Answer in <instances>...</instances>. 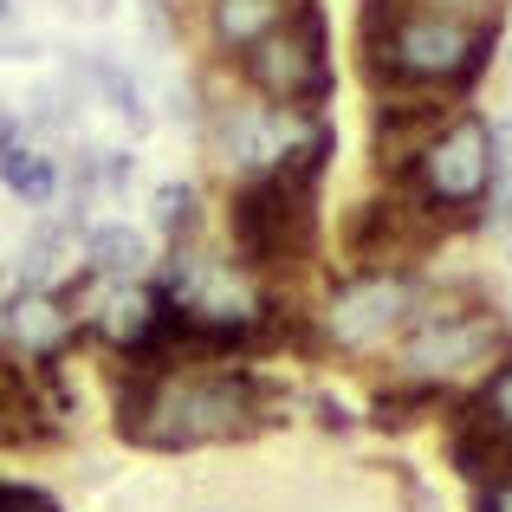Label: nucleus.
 Segmentation results:
<instances>
[{
	"label": "nucleus",
	"instance_id": "nucleus-8",
	"mask_svg": "<svg viewBox=\"0 0 512 512\" xmlns=\"http://www.w3.org/2000/svg\"><path fill=\"white\" fill-rule=\"evenodd\" d=\"M448 227H454V221L428 214L422 201L409 195V188H396V195H383V201H363V208L350 214L344 253L357 260V273H370V266H389V273H409V266L422 260V253L435 247V240L448 234Z\"/></svg>",
	"mask_w": 512,
	"mask_h": 512
},
{
	"label": "nucleus",
	"instance_id": "nucleus-16",
	"mask_svg": "<svg viewBox=\"0 0 512 512\" xmlns=\"http://www.w3.org/2000/svg\"><path fill=\"white\" fill-rule=\"evenodd\" d=\"M78 72H85L91 85H98V98L111 104V111L124 117L130 130H150V111H143V85H137V78H130L124 65H117V59H85Z\"/></svg>",
	"mask_w": 512,
	"mask_h": 512
},
{
	"label": "nucleus",
	"instance_id": "nucleus-17",
	"mask_svg": "<svg viewBox=\"0 0 512 512\" xmlns=\"http://www.w3.org/2000/svg\"><path fill=\"white\" fill-rule=\"evenodd\" d=\"M150 214H156V227H163L169 240H195V227H201V195L188 182H163L150 195Z\"/></svg>",
	"mask_w": 512,
	"mask_h": 512
},
{
	"label": "nucleus",
	"instance_id": "nucleus-18",
	"mask_svg": "<svg viewBox=\"0 0 512 512\" xmlns=\"http://www.w3.org/2000/svg\"><path fill=\"white\" fill-rule=\"evenodd\" d=\"M467 409L512 441V357H500L487 376H480V389H474V402H467Z\"/></svg>",
	"mask_w": 512,
	"mask_h": 512
},
{
	"label": "nucleus",
	"instance_id": "nucleus-9",
	"mask_svg": "<svg viewBox=\"0 0 512 512\" xmlns=\"http://www.w3.org/2000/svg\"><path fill=\"white\" fill-rule=\"evenodd\" d=\"M454 111H461L454 91H422V85L376 91V117H370V130H376V169H383L389 182H402L409 163L422 156V143L435 137Z\"/></svg>",
	"mask_w": 512,
	"mask_h": 512
},
{
	"label": "nucleus",
	"instance_id": "nucleus-6",
	"mask_svg": "<svg viewBox=\"0 0 512 512\" xmlns=\"http://www.w3.org/2000/svg\"><path fill=\"white\" fill-rule=\"evenodd\" d=\"M512 350L500 312L487 305H467V312H448V318H428V325L402 331V376L415 383H461V376H487V363H500Z\"/></svg>",
	"mask_w": 512,
	"mask_h": 512
},
{
	"label": "nucleus",
	"instance_id": "nucleus-22",
	"mask_svg": "<svg viewBox=\"0 0 512 512\" xmlns=\"http://www.w3.org/2000/svg\"><path fill=\"white\" fill-rule=\"evenodd\" d=\"M487 227H512V163H500L487 182Z\"/></svg>",
	"mask_w": 512,
	"mask_h": 512
},
{
	"label": "nucleus",
	"instance_id": "nucleus-15",
	"mask_svg": "<svg viewBox=\"0 0 512 512\" xmlns=\"http://www.w3.org/2000/svg\"><path fill=\"white\" fill-rule=\"evenodd\" d=\"M448 402V389H435V383H389V389H376V402H370V422L376 428H389V435H402V428H422L428 415Z\"/></svg>",
	"mask_w": 512,
	"mask_h": 512
},
{
	"label": "nucleus",
	"instance_id": "nucleus-25",
	"mask_svg": "<svg viewBox=\"0 0 512 512\" xmlns=\"http://www.w3.org/2000/svg\"><path fill=\"white\" fill-rule=\"evenodd\" d=\"M312 409H318V422H325V428H338V435L350 428V415H344V409H338V402H331V396H318Z\"/></svg>",
	"mask_w": 512,
	"mask_h": 512
},
{
	"label": "nucleus",
	"instance_id": "nucleus-14",
	"mask_svg": "<svg viewBox=\"0 0 512 512\" xmlns=\"http://www.w3.org/2000/svg\"><path fill=\"white\" fill-rule=\"evenodd\" d=\"M0 182H7V195H20V208H52L59 201V163L39 143H13L0 156Z\"/></svg>",
	"mask_w": 512,
	"mask_h": 512
},
{
	"label": "nucleus",
	"instance_id": "nucleus-24",
	"mask_svg": "<svg viewBox=\"0 0 512 512\" xmlns=\"http://www.w3.org/2000/svg\"><path fill=\"white\" fill-rule=\"evenodd\" d=\"M13 143H26V124H20L13 111H0V156H7Z\"/></svg>",
	"mask_w": 512,
	"mask_h": 512
},
{
	"label": "nucleus",
	"instance_id": "nucleus-20",
	"mask_svg": "<svg viewBox=\"0 0 512 512\" xmlns=\"http://www.w3.org/2000/svg\"><path fill=\"white\" fill-rule=\"evenodd\" d=\"M428 13H448V20H467V26H500L506 0H415Z\"/></svg>",
	"mask_w": 512,
	"mask_h": 512
},
{
	"label": "nucleus",
	"instance_id": "nucleus-23",
	"mask_svg": "<svg viewBox=\"0 0 512 512\" xmlns=\"http://www.w3.org/2000/svg\"><path fill=\"white\" fill-rule=\"evenodd\" d=\"M474 512H512V474L493 480V487H480L474 493Z\"/></svg>",
	"mask_w": 512,
	"mask_h": 512
},
{
	"label": "nucleus",
	"instance_id": "nucleus-4",
	"mask_svg": "<svg viewBox=\"0 0 512 512\" xmlns=\"http://www.w3.org/2000/svg\"><path fill=\"white\" fill-rule=\"evenodd\" d=\"M234 65H240V78H247L253 98L292 104V111H325L331 85H338V72H331L325 7H318V0H292L286 20H279L266 39H253Z\"/></svg>",
	"mask_w": 512,
	"mask_h": 512
},
{
	"label": "nucleus",
	"instance_id": "nucleus-11",
	"mask_svg": "<svg viewBox=\"0 0 512 512\" xmlns=\"http://www.w3.org/2000/svg\"><path fill=\"white\" fill-rule=\"evenodd\" d=\"M448 461L461 467L474 487H493V480L512 474V441L500 435V428H487L474 409H461L448 422Z\"/></svg>",
	"mask_w": 512,
	"mask_h": 512
},
{
	"label": "nucleus",
	"instance_id": "nucleus-10",
	"mask_svg": "<svg viewBox=\"0 0 512 512\" xmlns=\"http://www.w3.org/2000/svg\"><path fill=\"white\" fill-rule=\"evenodd\" d=\"M78 331H85L78 312L65 305V292H52V286H20L0 305V344L20 363H33V370H52V363L78 344Z\"/></svg>",
	"mask_w": 512,
	"mask_h": 512
},
{
	"label": "nucleus",
	"instance_id": "nucleus-26",
	"mask_svg": "<svg viewBox=\"0 0 512 512\" xmlns=\"http://www.w3.org/2000/svg\"><path fill=\"white\" fill-rule=\"evenodd\" d=\"M65 7H72V13H85V20H104V13H111L117 0H65Z\"/></svg>",
	"mask_w": 512,
	"mask_h": 512
},
{
	"label": "nucleus",
	"instance_id": "nucleus-2",
	"mask_svg": "<svg viewBox=\"0 0 512 512\" xmlns=\"http://www.w3.org/2000/svg\"><path fill=\"white\" fill-rule=\"evenodd\" d=\"M357 46L370 91L422 85V91H467L493 59V26H467L448 13H428L415 0H363Z\"/></svg>",
	"mask_w": 512,
	"mask_h": 512
},
{
	"label": "nucleus",
	"instance_id": "nucleus-1",
	"mask_svg": "<svg viewBox=\"0 0 512 512\" xmlns=\"http://www.w3.org/2000/svg\"><path fill=\"white\" fill-rule=\"evenodd\" d=\"M273 422V389L240 363H182V370H117V435L137 448H208L247 441Z\"/></svg>",
	"mask_w": 512,
	"mask_h": 512
},
{
	"label": "nucleus",
	"instance_id": "nucleus-13",
	"mask_svg": "<svg viewBox=\"0 0 512 512\" xmlns=\"http://www.w3.org/2000/svg\"><path fill=\"white\" fill-rule=\"evenodd\" d=\"M286 7L292 0H208V39L227 52V59H240L253 39H266L279 20H286Z\"/></svg>",
	"mask_w": 512,
	"mask_h": 512
},
{
	"label": "nucleus",
	"instance_id": "nucleus-7",
	"mask_svg": "<svg viewBox=\"0 0 512 512\" xmlns=\"http://www.w3.org/2000/svg\"><path fill=\"white\" fill-rule=\"evenodd\" d=\"M415 273H389V266H370V273H350L325 292L318 305V331L338 350H376L383 338H396L415 312Z\"/></svg>",
	"mask_w": 512,
	"mask_h": 512
},
{
	"label": "nucleus",
	"instance_id": "nucleus-12",
	"mask_svg": "<svg viewBox=\"0 0 512 512\" xmlns=\"http://www.w3.org/2000/svg\"><path fill=\"white\" fill-rule=\"evenodd\" d=\"M85 273L117 286V279H143L150 273V234L130 221H104L85 234Z\"/></svg>",
	"mask_w": 512,
	"mask_h": 512
},
{
	"label": "nucleus",
	"instance_id": "nucleus-3",
	"mask_svg": "<svg viewBox=\"0 0 512 512\" xmlns=\"http://www.w3.org/2000/svg\"><path fill=\"white\" fill-rule=\"evenodd\" d=\"M227 240L247 273H299L318 253V182L247 175L227 208Z\"/></svg>",
	"mask_w": 512,
	"mask_h": 512
},
{
	"label": "nucleus",
	"instance_id": "nucleus-5",
	"mask_svg": "<svg viewBox=\"0 0 512 512\" xmlns=\"http://www.w3.org/2000/svg\"><path fill=\"white\" fill-rule=\"evenodd\" d=\"M493 169H500V156H493V124L480 111H454L448 124L422 143V156L409 163V175H402L396 188H409L428 214L461 227L467 214L487 201Z\"/></svg>",
	"mask_w": 512,
	"mask_h": 512
},
{
	"label": "nucleus",
	"instance_id": "nucleus-27",
	"mask_svg": "<svg viewBox=\"0 0 512 512\" xmlns=\"http://www.w3.org/2000/svg\"><path fill=\"white\" fill-rule=\"evenodd\" d=\"M13 20V0H0V26H7Z\"/></svg>",
	"mask_w": 512,
	"mask_h": 512
},
{
	"label": "nucleus",
	"instance_id": "nucleus-19",
	"mask_svg": "<svg viewBox=\"0 0 512 512\" xmlns=\"http://www.w3.org/2000/svg\"><path fill=\"white\" fill-rule=\"evenodd\" d=\"M130 175H137V156L130 150H91V188L98 195H124Z\"/></svg>",
	"mask_w": 512,
	"mask_h": 512
},
{
	"label": "nucleus",
	"instance_id": "nucleus-21",
	"mask_svg": "<svg viewBox=\"0 0 512 512\" xmlns=\"http://www.w3.org/2000/svg\"><path fill=\"white\" fill-rule=\"evenodd\" d=\"M0 512H59L46 487H20V480H0Z\"/></svg>",
	"mask_w": 512,
	"mask_h": 512
}]
</instances>
